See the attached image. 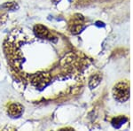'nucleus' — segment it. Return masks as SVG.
I'll return each mask as SVG.
<instances>
[{
    "mask_svg": "<svg viewBox=\"0 0 133 131\" xmlns=\"http://www.w3.org/2000/svg\"><path fill=\"white\" fill-rule=\"evenodd\" d=\"M128 121V119L125 116H118L116 118H114L112 121V125L114 126V128H119L122 125H123L126 121Z\"/></svg>",
    "mask_w": 133,
    "mask_h": 131,
    "instance_id": "423d86ee",
    "label": "nucleus"
},
{
    "mask_svg": "<svg viewBox=\"0 0 133 131\" xmlns=\"http://www.w3.org/2000/svg\"><path fill=\"white\" fill-rule=\"evenodd\" d=\"M23 113V106L18 103H14L8 107V114L12 118L21 117Z\"/></svg>",
    "mask_w": 133,
    "mask_h": 131,
    "instance_id": "7ed1b4c3",
    "label": "nucleus"
},
{
    "mask_svg": "<svg viewBox=\"0 0 133 131\" xmlns=\"http://www.w3.org/2000/svg\"><path fill=\"white\" fill-rule=\"evenodd\" d=\"M113 95L115 100L125 102L130 98V84L128 81H122L116 83L113 88Z\"/></svg>",
    "mask_w": 133,
    "mask_h": 131,
    "instance_id": "f257e3e1",
    "label": "nucleus"
},
{
    "mask_svg": "<svg viewBox=\"0 0 133 131\" xmlns=\"http://www.w3.org/2000/svg\"><path fill=\"white\" fill-rule=\"evenodd\" d=\"M34 32L39 38H46L49 36V30L43 25H36L34 27Z\"/></svg>",
    "mask_w": 133,
    "mask_h": 131,
    "instance_id": "20e7f679",
    "label": "nucleus"
},
{
    "mask_svg": "<svg viewBox=\"0 0 133 131\" xmlns=\"http://www.w3.org/2000/svg\"><path fill=\"white\" fill-rule=\"evenodd\" d=\"M2 7L3 8L7 7L8 9H10V10H14V9H15V7H17V5L14 3H6L5 5H4Z\"/></svg>",
    "mask_w": 133,
    "mask_h": 131,
    "instance_id": "0eeeda50",
    "label": "nucleus"
},
{
    "mask_svg": "<svg viewBox=\"0 0 133 131\" xmlns=\"http://www.w3.org/2000/svg\"><path fill=\"white\" fill-rule=\"evenodd\" d=\"M50 81H51L50 75L48 74H44V73H41V74H37L36 75H33L31 79L33 85L40 89L45 88L50 83Z\"/></svg>",
    "mask_w": 133,
    "mask_h": 131,
    "instance_id": "f03ea898",
    "label": "nucleus"
},
{
    "mask_svg": "<svg viewBox=\"0 0 133 131\" xmlns=\"http://www.w3.org/2000/svg\"><path fill=\"white\" fill-rule=\"evenodd\" d=\"M102 79V76L99 74H96L91 76V78L89 81V87L91 89H94L100 83V81Z\"/></svg>",
    "mask_w": 133,
    "mask_h": 131,
    "instance_id": "39448f33",
    "label": "nucleus"
}]
</instances>
